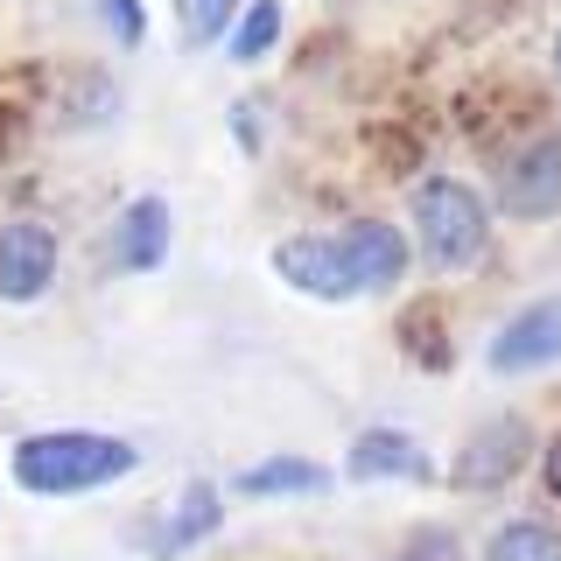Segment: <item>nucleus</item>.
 I'll use <instances>...</instances> for the list:
<instances>
[{
	"instance_id": "obj_1",
	"label": "nucleus",
	"mask_w": 561,
	"mask_h": 561,
	"mask_svg": "<svg viewBox=\"0 0 561 561\" xmlns=\"http://www.w3.org/2000/svg\"><path fill=\"white\" fill-rule=\"evenodd\" d=\"M134 470L140 449L127 435H99V428H43L8 449V478L35 499H84V491H105Z\"/></svg>"
},
{
	"instance_id": "obj_2",
	"label": "nucleus",
	"mask_w": 561,
	"mask_h": 561,
	"mask_svg": "<svg viewBox=\"0 0 561 561\" xmlns=\"http://www.w3.org/2000/svg\"><path fill=\"white\" fill-rule=\"evenodd\" d=\"M408 218H414L421 260L443 267V274L478 267L484 245H491V204L463 183V175H421L414 197H408Z\"/></svg>"
},
{
	"instance_id": "obj_3",
	"label": "nucleus",
	"mask_w": 561,
	"mask_h": 561,
	"mask_svg": "<svg viewBox=\"0 0 561 561\" xmlns=\"http://www.w3.org/2000/svg\"><path fill=\"white\" fill-rule=\"evenodd\" d=\"M499 210L519 225H540V218H561V127L534 134L526 148H513L499 162Z\"/></svg>"
},
{
	"instance_id": "obj_4",
	"label": "nucleus",
	"mask_w": 561,
	"mask_h": 561,
	"mask_svg": "<svg viewBox=\"0 0 561 561\" xmlns=\"http://www.w3.org/2000/svg\"><path fill=\"white\" fill-rule=\"evenodd\" d=\"M526 456H534V428H526L519 414H491L484 428L463 435V449H456V463H449V484L456 491H499L526 470Z\"/></svg>"
},
{
	"instance_id": "obj_5",
	"label": "nucleus",
	"mask_w": 561,
	"mask_h": 561,
	"mask_svg": "<svg viewBox=\"0 0 561 561\" xmlns=\"http://www.w3.org/2000/svg\"><path fill=\"white\" fill-rule=\"evenodd\" d=\"M330 239H337V260H344V274H351V288H358V295H386V288L408 280V232H400V225L351 218Z\"/></svg>"
},
{
	"instance_id": "obj_6",
	"label": "nucleus",
	"mask_w": 561,
	"mask_h": 561,
	"mask_svg": "<svg viewBox=\"0 0 561 561\" xmlns=\"http://www.w3.org/2000/svg\"><path fill=\"white\" fill-rule=\"evenodd\" d=\"M561 358V295H540V302L513 309L499 323V337H491L484 365L499 379H519V373H540V365Z\"/></svg>"
},
{
	"instance_id": "obj_7",
	"label": "nucleus",
	"mask_w": 561,
	"mask_h": 561,
	"mask_svg": "<svg viewBox=\"0 0 561 561\" xmlns=\"http://www.w3.org/2000/svg\"><path fill=\"white\" fill-rule=\"evenodd\" d=\"M64 245L43 218H8L0 225V302H43L57 280Z\"/></svg>"
},
{
	"instance_id": "obj_8",
	"label": "nucleus",
	"mask_w": 561,
	"mask_h": 561,
	"mask_svg": "<svg viewBox=\"0 0 561 561\" xmlns=\"http://www.w3.org/2000/svg\"><path fill=\"white\" fill-rule=\"evenodd\" d=\"M274 274L288 280L295 295H309V302H358V288H351L344 260H337V239L330 232H295L274 245Z\"/></svg>"
},
{
	"instance_id": "obj_9",
	"label": "nucleus",
	"mask_w": 561,
	"mask_h": 561,
	"mask_svg": "<svg viewBox=\"0 0 561 561\" xmlns=\"http://www.w3.org/2000/svg\"><path fill=\"white\" fill-rule=\"evenodd\" d=\"M218 526H225V491L210 484V478H190L183 499H175L169 513H162V526L148 534V554L154 561H183L190 548H204Z\"/></svg>"
},
{
	"instance_id": "obj_10",
	"label": "nucleus",
	"mask_w": 561,
	"mask_h": 561,
	"mask_svg": "<svg viewBox=\"0 0 561 561\" xmlns=\"http://www.w3.org/2000/svg\"><path fill=\"white\" fill-rule=\"evenodd\" d=\"M344 470H351V484H379V478H414V484H428V478H435V470H428V449H421L408 428H365V435H351Z\"/></svg>"
},
{
	"instance_id": "obj_11",
	"label": "nucleus",
	"mask_w": 561,
	"mask_h": 561,
	"mask_svg": "<svg viewBox=\"0 0 561 561\" xmlns=\"http://www.w3.org/2000/svg\"><path fill=\"white\" fill-rule=\"evenodd\" d=\"M169 232H175V225H169V197H154V190H148V197H134L127 210H119V225H113V260H119L127 274H154V267L169 260Z\"/></svg>"
},
{
	"instance_id": "obj_12",
	"label": "nucleus",
	"mask_w": 561,
	"mask_h": 561,
	"mask_svg": "<svg viewBox=\"0 0 561 561\" xmlns=\"http://www.w3.org/2000/svg\"><path fill=\"white\" fill-rule=\"evenodd\" d=\"M323 484H330V470L309 463V456H267V463H253V470L232 478L239 499H316Z\"/></svg>"
},
{
	"instance_id": "obj_13",
	"label": "nucleus",
	"mask_w": 561,
	"mask_h": 561,
	"mask_svg": "<svg viewBox=\"0 0 561 561\" xmlns=\"http://www.w3.org/2000/svg\"><path fill=\"white\" fill-rule=\"evenodd\" d=\"M280 28H288L280 0H245L239 22L225 28V57H232V64H267V57H274V43H280Z\"/></svg>"
},
{
	"instance_id": "obj_14",
	"label": "nucleus",
	"mask_w": 561,
	"mask_h": 561,
	"mask_svg": "<svg viewBox=\"0 0 561 561\" xmlns=\"http://www.w3.org/2000/svg\"><path fill=\"white\" fill-rule=\"evenodd\" d=\"M484 561H561V526L548 519H505L484 540Z\"/></svg>"
},
{
	"instance_id": "obj_15",
	"label": "nucleus",
	"mask_w": 561,
	"mask_h": 561,
	"mask_svg": "<svg viewBox=\"0 0 561 561\" xmlns=\"http://www.w3.org/2000/svg\"><path fill=\"white\" fill-rule=\"evenodd\" d=\"M245 0H183V35L190 43H225V28L239 22Z\"/></svg>"
},
{
	"instance_id": "obj_16",
	"label": "nucleus",
	"mask_w": 561,
	"mask_h": 561,
	"mask_svg": "<svg viewBox=\"0 0 561 561\" xmlns=\"http://www.w3.org/2000/svg\"><path fill=\"white\" fill-rule=\"evenodd\" d=\"M99 22H105V35H113L119 49L148 43V8H140V0H99Z\"/></svg>"
},
{
	"instance_id": "obj_17",
	"label": "nucleus",
	"mask_w": 561,
	"mask_h": 561,
	"mask_svg": "<svg viewBox=\"0 0 561 561\" xmlns=\"http://www.w3.org/2000/svg\"><path fill=\"white\" fill-rule=\"evenodd\" d=\"M393 561H463V554H456V540L443 534V526H428V534H414Z\"/></svg>"
},
{
	"instance_id": "obj_18",
	"label": "nucleus",
	"mask_w": 561,
	"mask_h": 561,
	"mask_svg": "<svg viewBox=\"0 0 561 561\" xmlns=\"http://www.w3.org/2000/svg\"><path fill=\"white\" fill-rule=\"evenodd\" d=\"M540 478H548V491H554V499H561V435H554L548 449H540Z\"/></svg>"
},
{
	"instance_id": "obj_19",
	"label": "nucleus",
	"mask_w": 561,
	"mask_h": 561,
	"mask_svg": "<svg viewBox=\"0 0 561 561\" xmlns=\"http://www.w3.org/2000/svg\"><path fill=\"white\" fill-rule=\"evenodd\" d=\"M554 84H561V28H554Z\"/></svg>"
}]
</instances>
